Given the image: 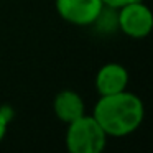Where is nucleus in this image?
<instances>
[{"label": "nucleus", "instance_id": "423d86ee", "mask_svg": "<svg viewBox=\"0 0 153 153\" xmlns=\"http://www.w3.org/2000/svg\"><path fill=\"white\" fill-rule=\"evenodd\" d=\"M54 114L59 120L69 123L84 115V102L74 91H61L54 99Z\"/></svg>", "mask_w": 153, "mask_h": 153}, {"label": "nucleus", "instance_id": "f03ea898", "mask_svg": "<svg viewBox=\"0 0 153 153\" xmlns=\"http://www.w3.org/2000/svg\"><path fill=\"white\" fill-rule=\"evenodd\" d=\"M107 133L92 115H81L69 122L66 145L71 153H100L105 146Z\"/></svg>", "mask_w": 153, "mask_h": 153}, {"label": "nucleus", "instance_id": "0eeeda50", "mask_svg": "<svg viewBox=\"0 0 153 153\" xmlns=\"http://www.w3.org/2000/svg\"><path fill=\"white\" fill-rule=\"evenodd\" d=\"M8 120H10V110H8V109H2V110H0V140L5 137Z\"/></svg>", "mask_w": 153, "mask_h": 153}, {"label": "nucleus", "instance_id": "7ed1b4c3", "mask_svg": "<svg viewBox=\"0 0 153 153\" xmlns=\"http://www.w3.org/2000/svg\"><path fill=\"white\" fill-rule=\"evenodd\" d=\"M117 22L123 33L132 38H145L153 27L152 12L140 0H135V2H130V4L120 7Z\"/></svg>", "mask_w": 153, "mask_h": 153}, {"label": "nucleus", "instance_id": "6e6552de", "mask_svg": "<svg viewBox=\"0 0 153 153\" xmlns=\"http://www.w3.org/2000/svg\"><path fill=\"white\" fill-rule=\"evenodd\" d=\"M130 2H135V0H102V4L110 7V8H120L123 5L130 4Z\"/></svg>", "mask_w": 153, "mask_h": 153}, {"label": "nucleus", "instance_id": "39448f33", "mask_svg": "<svg viewBox=\"0 0 153 153\" xmlns=\"http://www.w3.org/2000/svg\"><path fill=\"white\" fill-rule=\"evenodd\" d=\"M127 84H128V73L117 63H109L102 66L96 76V89L100 96H110L125 91Z\"/></svg>", "mask_w": 153, "mask_h": 153}, {"label": "nucleus", "instance_id": "20e7f679", "mask_svg": "<svg viewBox=\"0 0 153 153\" xmlns=\"http://www.w3.org/2000/svg\"><path fill=\"white\" fill-rule=\"evenodd\" d=\"M56 10L73 25H91L102 15V0H56Z\"/></svg>", "mask_w": 153, "mask_h": 153}, {"label": "nucleus", "instance_id": "f257e3e1", "mask_svg": "<svg viewBox=\"0 0 153 153\" xmlns=\"http://www.w3.org/2000/svg\"><path fill=\"white\" fill-rule=\"evenodd\" d=\"M143 115L145 109L140 97L127 91L102 96L92 114L104 132L114 137H123L135 132L143 122Z\"/></svg>", "mask_w": 153, "mask_h": 153}]
</instances>
